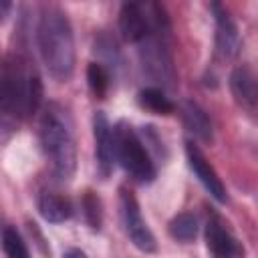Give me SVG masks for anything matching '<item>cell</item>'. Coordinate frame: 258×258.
Wrapping results in <instances>:
<instances>
[{"label":"cell","instance_id":"obj_1","mask_svg":"<svg viewBox=\"0 0 258 258\" xmlns=\"http://www.w3.org/2000/svg\"><path fill=\"white\" fill-rule=\"evenodd\" d=\"M42 105V81L34 62L24 54L0 60V115L14 121L32 117Z\"/></svg>","mask_w":258,"mask_h":258},{"label":"cell","instance_id":"obj_2","mask_svg":"<svg viewBox=\"0 0 258 258\" xmlns=\"http://www.w3.org/2000/svg\"><path fill=\"white\" fill-rule=\"evenodd\" d=\"M36 46L48 75L58 81H71L77 64L75 32L64 10L58 6H44L36 24Z\"/></svg>","mask_w":258,"mask_h":258},{"label":"cell","instance_id":"obj_3","mask_svg":"<svg viewBox=\"0 0 258 258\" xmlns=\"http://www.w3.org/2000/svg\"><path fill=\"white\" fill-rule=\"evenodd\" d=\"M38 141L52 175L71 181L77 171V139L69 111L58 103H48L40 111Z\"/></svg>","mask_w":258,"mask_h":258},{"label":"cell","instance_id":"obj_4","mask_svg":"<svg viewBox=\"0 0 258 258\" xmlns=\"http://www.w3.org/2000/svg\"><path fill=\"white\" fill-rule=\"evenodd\" d=\"M137 54L143 73L163 91L177 87V71L171 54V24L169 18L159 22L153 32L137 44Z\"/></svg>","mask_w":258,"mask_h":258},{"label":"cell","instance_id":"obj_5","mask_svg":"<svg viewBox=\"0 0 258 258\" xmlns=\"http://www.w3.org/2000/svg\"><path fill=\"white\" fill-rule=\"evenodd\" d=\"M113 143H115V163H119L133 181L151 183L157 175L155 161L147 151L139 131L127 123L117 121L113 127Z\"/></svg>","mask_w":258,"mask_h":258},{"label":"cell","instance_id":"obj_6","mask_svg":"<svg viewBox=\"0 0 258 258\" xmlns=\"http://www.w3.org/2000/svg\"><path fill=\"white\" fill-rule=\"evenodd\" d=\"M163 20H167L165 8L155 2H125L119 8V32L131 44H139Z\"/></svg>","mask_w":258,"mask_h":258},{"label":"cell","instance_id":"obj_7","mask_svg":"<svg viewBox=\"0 0 258 258\" xmlns=\"http://www.w3.org/2000/svg\"><path fill=\"white\" fill-rule=\"evenodd\" d=\"M119 218H121L125 236L139 252H143V254L157 252V240L141 216L139 202H137L135 194L125 185L119 187Z\"/></svg>","mask_w":258,"mask_h":258},{"label":"cell","instance_id":"obj_8","mask_svg":"<svg viewBox=\"0 0 258 258\" xmlns=\"http://www.w3.org/2000/svg\"><path fill=\"white\" fill-rule=\"evenodd\" d=\"M204 240L210 258H246V248L242 240L234 234L228 220L210 210L204 224Z\"/></svg>","mask_w":258,"mask_h":258},{"label":"cell","instance_id":"obj_9","mask_svg":"<svg viewBox=\"0 0 258 258\" xmlns=\"http://www.w3.org/2000/svg\"><path fill=\"white\" fill-rule=\"evenodd\" d=\"M210 10L214 14L216 22V36H214V46H216V56L220 60H232L238 56L242 40H240V30L230 12L226 10L224 4L212 2Z\"/></svg>","mask_w":258,"mask_h":258},{"label":"cell","instance_id":"obj_10","mask_svg":"<svg viewBox=\"0 0 258 258\" xmlns=\"http://www.w3.org/2000/svg\"><path fill=\"white\" fill-rule=\"evenodd\" d=\"M185 159H187V165H189L191 173L198 177V181L204 185V189L218 204H226L228 202V189H226L222 177L218 175V171L214 169V165L208 161V157L204 155V151L191 139L185 141Z\"/></svg>","mask_w":258,"mask_h":258},{"label":"cell","instance_id":"obj_11","mask_svg":"<svg viewBox=\"0 0 258 258\" xmlns=\"http://www.w3.org/2000/svg\"><path fill=\"white\" fill-rule=\"evenodd\" d=\"M93 139H95V163L101 179H107L115 169V143H113V125L109 123L103 111L93 115Z\"/></svg>","mask_w":258,"mask_h":258},{"label":"cell","instance_id":"obj_12","mask_svg":"<svg viewBox=\"0 0 258 258\" xmlns=\"http://www.w3.org/2000/svg\"><path fill=\"white\" fill-rule=\"evenodd\" d=\"M230 91H232L234 101L248 115H254L256 113V105H258V83H256L254 69L250 64H238L232 71V75H230Z\"/></svg>","mask_w":258,"mask_h":258},{"label":"cell","instance_id":"obj_13","mask_svg":"<svg viewBox=\"0 0 258 258\" xmlns=\"http://www.w3.org/2000/svg\"><path fill=\"white\" fill-rule=\"evenodd\" d=\"M179 115H181L183 127L187 129L189 135H194V139L202 143L214 141V125H212L208 111L202 105H198L196 101H185L179 107Z\"/></svg>","mask_w":258,"mask_h":258},{"label":"cell","instance_id":"obj_14","mask_svg":"<svg viewBox=\"0 0 258 258\" xmlns=\"http://www.w3.org/2000/svg\"><path fill=\"white\" fill-rule=\"evenodd\" d=\"M36 208L38 214L48 222V224H62L73 218V202L52 189H40L36 196Z\"/></svg>","mask_w":258,"mask_h":258},{"label":"cell","instance_id":"obj_15","mask_svg":"<svg viewBox=\"0 0 258 258\" xmlns=\"http://www.w3.org/2000/svg\"><path fill=\"white\" fill-rule=\"evenodd\" d=\"M137 103L141 109L155 115H171L175 111V103L167 97V93L159 87H145L137 93Z\"/></svg>","mask_w":258,"mask_h":258},{"label":"cell","instance_id":"obj_16","mask_svg":"<svg viewBox=\"0 0 258 258\" xmlns=\"http://www.w3.org/2000/svg\"><path fill=\"white\" fill-rule=\"evenodd\" d=\"M198 230H200V224H198V218L196 214L191 212H179L177 216H173L167 224V232L169 236L175 240V242H181V244H189L196 240L198 236Z\"/></svg>","mask_w":258,"mask_h":258},{"label":"cell","instance_id":"obj_17","mask_svg":"<svg viewBox=\"0 0 258 258\" xmlns=\"http://www.w3.org/2000/svg\"><path fill=\"white\" fill-rule=\"evenodd\" d=\"M81 214H83L85 224L93 232L101 230V226H103V202L93 189H87L81 196Z\"/></svg>","mask_w":258,"mask_h":258},{"label":"cell","instance_id":"obj_18","mask_svg":"<svg viewBox=\"0 0 258 258\" xmlns=\"http://www.w3.org/2000/svg\"><path fill=\"white\" fill-rule=\"evenodd\" d=\"M87 83H89V89L91 93L97 97V99H105L107 93H109V87H111V75H109V69L103 64V62H89L87 67Z\"/></svg>","mask_w":258,"mask_h":258},{"label":"cell","instance_id":"obj_19","mask_svg":"<svg viewBox=\"0 0 258 258\" xmlns=\"http://www.w3.org/2000/svg\"><path fill=\"white\" fill-rule=\"evenodd\" d=\"M2 250L6 258H32L24 238L12 226H6L2 230Z\"/></svg>","mask_w":258,"mask_h":258},{"label":"cell","instance_id":"obj_20","mask_svg":"<svg viewBox=\"0 0 258 258\" xmlns=\"http://www.w3.org/2000/svg\"><path fill=\"white\" fill-rule=\"evenodd\" d=\"M62 258H87V254L81 250V248H67Z\"/></svg>","mask_w":258,"mask_h":258},{"label":"cell","instance_id":"obj_21","mask_svg":"<svg viewBox=\"0 0 258 258\" xmlns=\"http://www.w3.org/2000/svg\"><path fill=\"white\" fill-rule=\"evenodd\" d=\"M10 8H12V4H10V2H0V20L10 12Z\"/></svg>","mask_w":258,"mask_h":258}]
</instances>
